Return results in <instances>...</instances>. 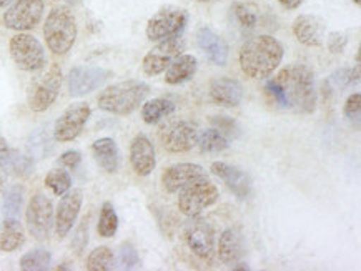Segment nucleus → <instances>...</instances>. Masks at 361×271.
Masks as SVG:
<instances>
[{
	"instance_id": "obj_1",
	"label": "nucleus",
	"mask_w": 361,
	"mask_h": 271,
	"mask_svg": "<svg viewBox=\"0 0 361 271\" xmlns=\"http://www.w3.org/2000/svg\"><path fill=\"white\" fill-rule=\"evenodd\" d=\"M265 90L281 108L296 113H313L317 108L314 73L302 63H293L280 70L275 79L268 82Z\"/></svg>"
},
{
	"instance_id": "obj_2",
	"label": "nucleus",
	"mask_w": 361,
	"mask_h": 271,
	"mask_svg": "<svg viewBox=\"0 0 361 271\" xmlns=\"http://www.w3.org/2000/svg\"><path fill=\"white\" fill-rule=\"evenodd\" d=\"M285 49L275 37L257 35L248 39L240 49V67L243 73L253 80L270 77L283 61Z\"/></svg>"
},
{
	"instance_id": "obj_3",
	"label": "nucleus",
	"mask_w": 361,
	"mask_h": 271,
	"mask_svg": "<svg viewBox=\"0 0 361 271\" xmlns=\"http://www.w3.org/2000/svg\"><path fill=\"white\" fill-rule=\"evenodd\" d=\"M150 87L140 80H125L110 85L97 99L104 112L114 115H128L140 107L147 99Z\"/></svg>"
},
{
	"instance_id": "obj_4",
	"label": "nucleus",
	"mask_w": 361,
	"mask_h": 271,
	"mask_svg": "<svg viewBox=\"0 0 361 271\" xmlns=\"http://www.w3.org/2000/svg\"><path fill=\"white\" fill-rule=\"evenodd\" d=\"M44 37L50 52L66 55L77 39V22L68 7H55L47 15L44 25Z\"/></svg>"
},
{
	"instance_id": "obj_5",
	"label": "nucleus",
	"mask_w": 361,
	"mask_h": 271,
	"mask_svg": "<svg viewBox=\"0 0 361 271\" xmlns=\"http://www.w3.org/2000/svg\"><path fill=\"white\" fill-rule=\"evenodd\" d=\"M178 193V210L183 215L193 218L198 217L203 210L210 208L219 201L220 191L214 182L207 175L198 177L180 188Z\"/></svg>"
},
{
	"instance_id": "obj_6",
	"label": "nucleus",
	"mask_w": 361,
	"mask_h": 271,
	"mask_svg": "<svg viewBox=\"0 0 361 271\" xmlns=\"http://www.w3.org/2000/svg\"><path fill=\"white\" fill-rule=\"evenodd\" d=\"M8 50H11L12 61L24 72L42 70L47 63L44 45L30 34L20 32V34L13 35L11 44H8Z\"/></svg>"
},
{
	"instance_id": "obj_7",
	"label": "nucleus",
	"mask_w": 361,
	"mask_h": 271,
	"mask_svg": "<svg viewBox=\"0 0 361 271\" xmlns=\"http://www.w3.org/2000/svg\"><path fill=\"white\" fill-rule=\"evenodd\" d=\"M188 22L187 11L178 7H165L155 13L148 20L145 34L147 39L152 42H160V40L172 39V37L182 35Z\"/></svg>"
},
{
	"instance_id": "obj_8",
	"label": "nucleus",
	"mask_w": 361,
	"mask_h": 271,
	"mask_svg": "<svg viewBox=\"0 0 361 271\" xmlns=\"http://www.w3.org/2000/svg\"><path fill=\"white\" fill-rule=\"evenodd\" d=\"M27 228L37 241L49 240L54 227V205L44 193H35L25 211Z\"/></svg>"
},
{
	"instance_id": "obj_9",
	"label": "nucleus",
	"mask_w": 361,
	"mask_h": 271,
	"mask_svg": "<svg viewBox=\"0 0 361 271\" xmlns=\"http://www.w3.org/2000/svg\"><path fill=\"white\" fill-rule=\"evenodd\" d=\"M62 79V70L59 65H52L44 75L35 79L29 92V107L37 113L52 107L60 94Z\"/></svg>"
},
{
	"instance_id": "obj_10",
	"label": "nucleus",
	"mask_w": 361,
	"mask_h": 271,
	"mask_svg": "<svg viewBox=\"0 0 361 271\" xmlns=\"http://www.w3.org/2000/svg\"><path fill=\"white\" fill-rule=\"evenodd\" d=\"M160 141L170 153H185L198 141V128L195 123L187 120H173L161 127Z\"/></svg>"
},
{
	"instance_id": "obj_11",
	"label": "nucleus",
	"mask_w": 361,
	"mask_h": 271,
	"mask_svg": "<svg viewBox=\"0 0 361 271\" xmlns=\"http://www.w3.org/2000/svg\"><path fill=\"white\" fill-rule=\"evenodd\" d=\"M185 241L193 255L203 261L215 256V229L205 218H195L185 228Z\"/></svg>"
},
{
	"instance_id": "obj_12",
	"label": "nucleus",
	"mask_w": 361,
	"mask_h": 271,
	"mask_svg": "<svg viewBox=\"0 0 361 271\" xmlns=\"http://www.w3.org/2000/svg\"><path fill=\"white\" fill-rule=\"evenodd\" d=\"M183 49L185 42L183 39H180V35L172 37V39L160 40V42L143 57V72H145L148 77L160 75V73H164L166 68H169L170 63H172L178 55H182Z\"/></svg>"
},
{
	"instance_id": "obj_13",
	"label": "nucleus",
	"mask_w": 361,
	"mask_h": 271,
	"mask_svg": "<svg viewBox=\"0 0 361 271\" xmlns=\"http://www.w3.org/2000/svg\"><path fill=\"white\" fill-rule=\"evenodd\" d=\"M114 73L102 67H92V65H78L73 67L68 72L67 85L68 94L71 96H83L89 95L107 82Z\"/></svg>"
},
{
	"instance_id": "obj_14",
	"label": "nucleus",
	"mask_w": 361,
	"mask_h": 271,
	"mask_svg": "<svg viewBox=\"0 0 361 271\" xmlns=\"http://www.w3.org/2000/svg\"><path fill=\"white\" fill-rule=\"evenodd\" d=\"M90 105L85 102L72 103L66 108L54 125V139L57 141H72L80 135L90 118Z\"/></svg>"
},
{
	"instance_id": "obj_15",
	"label": "nucleus",
	"mask_w": 361,
	"mask_h": 271,
	"mask_svg": "<svg viewBox=\"0 0 361 271\" xmlns=\"http://www.w3.org/2000/svg\"><path fill=\"white\" fill-rule=\"evenodd\" d=\"M44 0H17L4 13V25L17 32L35 29L44 15Z\"/></svg>"
},
{
	"instance_id": "obj_16",
	"label": "nucleus",
	"mask_w": 361,
	"mask_h": 271,
	"mask_svg": "<svg viewBox=\"0 0 361 271\" xmlns=\"http://www.w3.org/2000/svg\"><path fill=\"white\" fill-rule=\"evenodd\" d=\"M83 193L82 190H72L62 195L59 201L57 211H55V233L62 240L66 238L75 225L78 213L82 210Z\"/></svg>"
},
{
	"instance_id": "obj_17",
	"label": "nucleus",
	"mask_w": 361,
	"mask_h": 271,
	"mask_svg": "<svg viewBox=\"0 0 361 271\" xmlns=\"http://www.w3.org/2000/svg\"><path fill=\"white\" fill-rule=\"evenodd\" d=\"M212 172L216 177L221 178L225 182V185L228 187L230 191H233V195L238 200H247L252 193V178L247 172L240 170L233 165L225 163V162H215L212 163Z\"/></svg>"
},
{
	"instance_id": "obj_18",
	"label": "nucleus",
	"mask_w": 361,
	"mask_h": 271,
	"mask_svg": "<svg viewBox=\"0 0 361 271\" xmlns=\"http://www.w3.org/2000/svg\"><path fill=\"white\" fill-rule=\"evenodd\" d=\"M130 163L133 172L138 177H148L155 170L157 158L155 149L150 139L143 133H138L130 144Z\"/></svg>"
},
{
	"instance_id": "obj_19",
	"label": "nucleus",
	"mask_w": 361,
	"mask_h": 271,
	"mask_svg": "<svg viewBox=\"0 0 361 271\" xmlns=\"http://www.w3.org/2000/svg\"><path fill=\"white\" fill-rule=\"evenodd\" d=\"M326 24L317 15H298L293 22V35L307 47H320L325 42Z\"/></svg>"
},
{
	"instance_id": "obj_20",
	"label": "nucleus",
	"mask_w": 361,
	"mask_h": 271,
	"mask_svg": "<svg viewBox=\"0 0 361 271\" xmlns=\"http://www.w3.org/2000/svg\"><path fill=\"white\" fill-rule=\"evenodd\" d=\"M203 175H207V172L200 165L177 163L164 170V173H161V185H164L166 193H177L188 182Z\"/></svg>"
},
{
	"instance_id": "obj_21",
	"label": "nucleus",
	"mask_w": 361,
	"mask_h": 271,
	"mask_svg": "<svg viewBox=\"0 0 361 271\" xmlns=\"http://www.w3.org/2000/svg\"><path fill=\"white\" fill-rule=\"evenodd\" d=\"M197 44L207 53L208 61L214 65L225 67L228 62V45L219 34H215L210 27H200L197 32Z\"/></svg>"
},
{
	"instance_id": "obj_22",
	"label": "nucleus",
	"mask_w": 361,
	"mask_h": 271,
	"mask_svg": "<svg viewBox=\"0 0 361 271\" xmlns=\"http://www.w3.org/2000/svg\"><path fill=\"white\" fill-rule=\"evenodd\" d=\"M210 96L216 105L226 108H235L243 100V87L238 80L221 77L215 79L210 85Z\"/></svg>"
},
{
	"instance_id": "obj_23",
	"label": "nucleus",
	"mask_w": 361,
	"mask_h": 271,
	"mask_svg": "<svg viewBox=\"0 0 361 271\" xmlns=\"http://www.w3.org/2000/svg\"><path fill=\"white\" fill-rule=\"evenodd\" d=\"M245 255L243 235L238 228H226L220 235L219 241V258L225 266L231 268L242 261Z\"/></svg>"
},
{
	"instance_id": "obj_24",
	"label": "nucleus",
	"mask_w": 361,
	"mask_h": 271,
	"mask_svg": "<svg viewBox=\"0 0 361 271\" xmlns=\"http://www.w3.org/2000/svg\"><path fill=\"white\" fill-rule=\"evenodd\" d=\"M92 153L100 165L102 170L107 173H117L120 167V151L114 139H99L92 145Z\"/></svg>"
},
{
	"instance_id": "obj_25",
	"label": "nucleus",
	"mask_w": 361,
	"mask_h": 271,
	"mask_svg": "<svg viewBox=\"0 0 361 271\" xmlns=\"http://www.w3.org/2000/svg\"><path fill=\"white\" fill-rule=\"evenodd\" d=\"M197 58L193 55H178L165 70V82L170 85H180L193 79L197 72Z\"/></svg>"
},
{
	"instance_id": "obj_26",
	"label": "nucleus",
	"mask_w": 361,
	"mask_h": 271,
	"mask_svg": "<svg viewBox=\"0 0 361 271\" xmlns=\"http://www.w3.org/2000/svg\"><path fill=\"white\" fill-rule=\"evenodd\" d=\"M24 232H22L18 220H4L2 229H0V250L6 253H12L24 245Z\"/></svg>"
},
{
	"instance_id": "obj_27",
	"label": "nucleus",
	"mask_w": 361,
	"mask_h": 271,
	"mask_svg": "<svg viewBox=\"0 0 361 271\" xmlns=\"http://www.w3.org/2000/svg\"><path fill=\"white\" fill-rule=\"evenodd\" d=\"M175 112V103L169 99H154L142 107V118L148 125H155Z\"/></svg>"
},
{
	"instance_id": "obj_28",
	"label": "nucleus",
	"mask_w": 361,
	"mask_h": 271,
	"mask_svg": "<svg viewBox=\"0 0 361 271\" xmlns=\"http://www.w3.org/2000/svg\"><path fill=\"white\" fill-rule=\"evenodd\" d=\"M197 145L205 153H220V151L228 149V140L215 128H207V130L198 133Z\"/></svg>"
},
{
	"instance_id": "obj_29",
	"label": "nucleus",
	"mask_w": 361,
	"mask_h": 271,
	"mask_svg": "<svg viewBox=\"0 0 361 271\" xmlns=\"http://www.w3.org/2000/svg\"><path fill=\"white\" fill-rule=\"evenodd\" d=\"M22 203H24V188L20 185H12L6 193V198H4V220H18Z\"/></svg>"
},
{
	"instance_id": "obj_30",
	"label": "nucleus",
	"mask_w": 361,
	"mask_h": 271,
	"mask_svg": "<svg viewBox=\"0 0 361 271\" xmlns=\"http://www.w3.org/2000/svg\"><path fill=\"white\" fill-rule=\"evenodd\" d=\"M52 255L44 248H35L20 258V270L24 271H45L50 268Z\"/></svg>"
},
{
	"instance_id": "obj_31",
	"label": "nucleus",
	"mask_w": 361,
	"mask_h": 271,
	"mask_svg": "<svg viewBox=\"0 0 361 271\" xmlns=\"http://www.w3.org/2000/svg\"><path fill=\"white\" fill-rule=\"evenodd\" d=\"M118 229V217L112 203H104L100 210L99 225H97V232L102 238H112Z\"/></svg>"
},
{
	"instance_id": "obj_32",
	"label": "nucleus",
	"mask_w": 361,
	"mask_h": 271,
	"mask_svg": "<svg viewBox=\"0 0 361 271\" xmlns=\"http://www.w3.org/2000/svg\"><path fill=\"white\" fill-rule=\"evenodd\" d=\"M115 266L114 251L109 246H99L90 251L87 258V270L89 271H110Z\"/></svg>"
},
{
	"instance_id": "obj_33",
	"label": "nucleus",
	"mask_w": 361,
	"mask_h": 271,
	"mask_svg": "<svg viewBox=\"0 0 361 271\" xmlns=\"http://www.w3.org/2000/svg\"><path fill=\"white\" fill-rule=\"evenodd\" d=\"M45 185L52 190L54 195L62 196V195H66L68 190H71L72 178L66 172V170L54 168V170H50V172L47 173V177H45Z\"/></svg>"
},
{
	"instance_id": "obj_34",
	"label": "nucleus",
	"mask_w": 361,
	"mask_h": 271,
	"mask_svg": "<svg viewBox=\"0 0 361 271\" xmlns=\"http://www.w3.org/2000/svg\"><path fill=\"white\" fill-rule=\"evenodd\" d=\"M34 168H35V165H34V158H32V155H25V153H22V151L13 150L8 172L13 173L16 177L27 178L34 173Z\"/></svg>"
},
{
	"instance_id": "obj_35",
	"label": "nucleus",
	"mask_w": 361,
	"mask_h": 271,
	"mask_svg": "<svg viewBox=\"0 0 361 271\" xmlns=\"http://www.w3.org/2000/svg\"><path fill=\"white\" fill-rule=\"evenodd\" d=\"M328 82H330V85H335L336 89H345V87L358 84V82H360V67L338 68V70L331 73Z\"/></svg>"
},
{
	"instance_id": "obj_36",
	"label": "nucleus",
	"mask_w": 361,
	"mask_h": 271,
	"mask_svg": "<svg viewBox=\"0 0 361 271\" xmlns=\"http://www.w3.org/2000/svg\"><path fill=\"white\" fill-rule=\"evenodd\" d=\"M233 13L235 17H237L238 24L242 25L245 30H252L257 27V22H258L257 11H255V7L250 6V4L237 2L233 6Z\"/></svg>"
},
{
	"instance_id": "obj_37",
	"label": "nucleus",
	"mask_w": 361,
	"mask_h": 271,
	"mask_svg": "<svg viewBox=\"0 0 361 271\" xmlns=\"http://www.w3.org/2000/svg\"><path fill=\"white\" fill-rule=\"evenodd\" d=\"M210 122L212 127H214L215 130H219L226 140L237 139V137H240V132H242L240 130V125L233 120V118L224 117V115H220V117H212Z\"/></svg>"
},
{
	"instance_id": "obj_38",
	"label": "nucleus",
	"mask_w": 361,
	"mask_h": 271,
	"mask_svg": "<svg viewBox=\"0 0 361 271\" xmlns=\"http://www.w3.org/2000/svg\"><path fill=\"white\" fill-rule=\"evenodd\" d=\"M118 263L120 268L122 270H133L140 265V258H138L137 250L132 245H123L120 248V253H118Z\"/></svg>"
},
{
	"instance_id": "obj_39",
	"label": "nucleus",
	"mask_w": 361,
	"mask_h": 271,
	"mask_svg": "<svg viewBox=\"0 0 361 271\" xmlns=\"http://www.w3.org/2000/svg\"><path fill=\"white\" fill-rule=\"evenodd\" d=\"M50 150H52V144H50V140L45 137V133L42 132V137L40 133H34L32 135V140H30V153L32 157H42L44 158L45 155L50 153Z\"/></svg>"
},
{
	"instance_id": "obj_40",
	"label": "nucleus",
	"mask_w": 361,
	"mask_h": 271,
	"mask_svg": "<svg viewBox=\"0 0 361 271\" xmlns=\"http://www.w3.org/2000/svg\"><path fill=\"white\" fill-rule=\"evenodd\" d=\"M360 110H361V95L356 92V94H351L345 103V117L348 120H358L360 118Z\"/></svg>"
},
{
	"instance_id": "obj_41",
	"label": "nucleus",
	"mask_w": 361,
	"mask_h": 271,
	"mask_svg": "<svg viewBox=\"0 0 361 271\" xmlns=\"http://www.w3.org/2000/svg\"><path fill=\"white\" fill-rule=\"evenodd\" d=\"M346 44H348V39H346V35L341 34V32H331L326 39L328 50H330L331 53H343Z\"/></svg>"
},
{
	"instance_id": "obj_42",
	"label": "nucleus",
	"mask_w": 361,
	"mask_h": 271,
	"mask_svg": "<svg viewBox=\"0 0 361 271\" xmlns=\"http://www.w3.org/2000/svg\"><path fill=\"white\" fill-rule=\"evenodd\" d=\"M87 241H89V220H83L82 222V227L77 229L75 233V238H73V243L72 245L75 246L77 253H82L83 248H85Z\"/></svg>"
},
{
	"instance_id": "obj_43",
	"label": "nucleus",
	"mask_w": 361,
	"mask_h": 271,
	"mask_svg": "<svg viewBox=\"0 0 361 271\" xmlns=\"http://www.w3.org/2000/svg\"><path fill=\"white\" fill-rule=\"evenodd\" d=\"M59 162H60V165H63V167L73 170V168H77L78 165H80L82 155L78 153L77 150H68V151H66V153L60 155Z\"/></svg>"
},
{
	"instance_id": "obj_44",
	"label": "nucleus",
	"mask_w": 361,
	"mask_h": 271,
	"mask_svg": "<svg viewBox=\"0 0 361 271\" xmlns=\"http://www.w3.org/2000/svg\"><path fill=\"white\" fill-rule=\"evenodd\" d=\"M12 153L13 149H11V145L7 144V140L4 137H0V165L8 172V167H11V160H12Z\"/></svg>"
},
{
	"instance_id": "obj_45",
	"label": "nucleus",
	"mask_w": 361,
	"mask_h": 271,
	"mask_svg": "<svg viewBox=\"0 0 361 271\" xmlns=\"http://www.w3.org/2000/svg\"><path fill=\"white\" fill-rule=\"evenodd\" d=\"M279 2L285 8H288V11H295V8H298L300 6H302L303 0H279Z\"/></svg>"
},
{
	"instance_id": "obj_46",
	"label": "nucleus",
	"mask_w": 361,
	"mask_h": 271,
	"mask_svg": "<svg viewBox=\"0 0 361 271\" xmlns=\"http://www.w3.org/2000/svg\"><path fill=\"white\" fill-rule=\"evenodd\" d=\"M7 187V170L0 165V191L6 190Z\"/></svg>"
},
{
	"instance_id": "obj_47",
	"label": "nucleus",
	"mask_w": 361,
	"mask_h": 271,
	"mask_svg": "<svg viewBox=\"0 0 361 271\" xmlns=\"http://www.w3.org/2000/svg\"><path fill=\"white\" fill-rule=\"evenodd\" d=\"M11 2H12V0H0V8H6Z\"/></svg>"
},
{
	"instance_id": "obj_48",
	"label": "nucleus",
	"mask_w": 361,
	"mask_h": 271,
	"mask_svg": "<svg viewBox=\"0 0 361 271\" xmlns=\"http://www.w3.org/2000/svg\"><path fill=\"white\" fill-rule=\"evenodd\" d=\"M197 2H212V0H197Z\"/></svg>"
},
{
	"instance_id": "obj_49",
	"label": "nucleus",
	"mask_w": 361,
	"mask_h": 271,
	"mask_svg": "<svg viewBox=\"0 0 361 271\" xmlns=\"http://www.w3.org/2000/svg\"><path fill=\"white\" fill-rule=\"evenodd\" d=\"M353 2L356 4V6H360V2H361V0H353Z\"/></svg>"
},
{
	"instance_id": "obj_50",
	"label": "nucleus",
	"mask_w": 361,
	"mask_h": 271,
	"mask_svg": "<svg viewBox=\"0 0 361 271\" xmlns=\"http://www.w3.org/2000/svg\"><path fill=\"white\" fill-rule=\"evenodd\" d=\"M71 2H77V0H71Z\"/></svg>"
}]
</instances>
